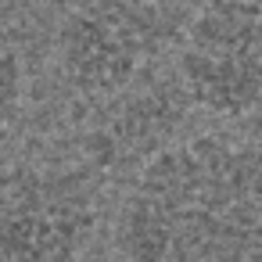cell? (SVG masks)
I'll use <instances>...</instances> for the list:
<instances>
[{
  "label": "cell",
  "instance_id": "cell-3",
  "mask_svg": "<svg viewBox=\"0 0 262 262\" xmlns=\"http://www.w3.org/2000/svg\"><path fill=\"white\" fill-rule=\"evenodd\" d=\"M97 226L90 169L18 165L0 176V262H79Z\"/></svg>",
  "mask_w": 262,
  "mask_h": 262
},
{
  "label": "cell",
  "instance_id": "cell-5",
  "mask_svg": "<svg viewBox=\"0 0 262 262\" xmlns=\"http://www.w3.org/2000/svg\"><path fill=\"white\" fill-rule=\"evenodd\" d=\"M26 97H29L26 58L18 54L15 43L0 40V133H8V129L22 119Z\"/></svg>",
  "mask_w": 262,
  "mask_h": 262
},
{
  "label": "cell",
  "instance_id": "cell-2",
  "mask_svg": "<svg viewBox=\"0 0 262 262\" xmlns=\"http://www.w3.org/2000/svg\"><path fill=\"white\" fill-rule=\"evenodd\" d=\"M162 43L165 15L144 0H72L54 29V65L76 97L115 101Z\"/></svg>",
  "mask_w": 262,
  "mask_h": 262
},
{
  "label": "cell",
  "instance_id": "cell-6",
  "mask_svg": "<svg viewBox=\"0 0 262 262\" xmlns=\"http://www.w3.org/2000/svg\"><path fill=\"white\" fill-rule=\"evenodd\" d=\"M144 4H151L158 11H169V8H198L201 0H144Z\"/></svg>",
  "mask_w": 262,
  "mask_h": 262
},
{
  "label": "cell",
  "instance_id": "cell-1",
  "mask_svg": "<svg viewBox=\"0 0 262 262\" xmlns=\"http://www.w3.org/2000/svg\"><path fill=\"white\" fill-rule=\"evenodd\" d=\"M112 244L122 262H262V144H165L122 194Z\"/></svg>",
  "mask_w": 262,
  "mask_h": 262
},
{
  "label": "cell",
  "instance_id": "cell-4",
  "mask_svg": "<svg viewBox=\"0 0 262 262\" xmlns=\"http://www.w3.org/2000/svg\"><path fill=\"white\" fill-rule=\"evenodd\" d=\"M176 79L187 104L212 119L262 108V11L244 0H201L180 33Z\"/></svg>",
  "mask_w": 262,
  "mask_h": 262
},
{
  "label": "cell",
  "instance_id": "cell-7",
  "mask_svg": "<svg viewBox=\"0 0 262 262\" xmlns=\"http://www.w3.org/2000/svg\"><path fill=\"white\" fill-rule=\"evenodd\" d=\"M244 4H251L255 11H262V0H244Z\"/></svg>",
  "mask_w": 262,
  "mask_h": 262
}]
</instances>
